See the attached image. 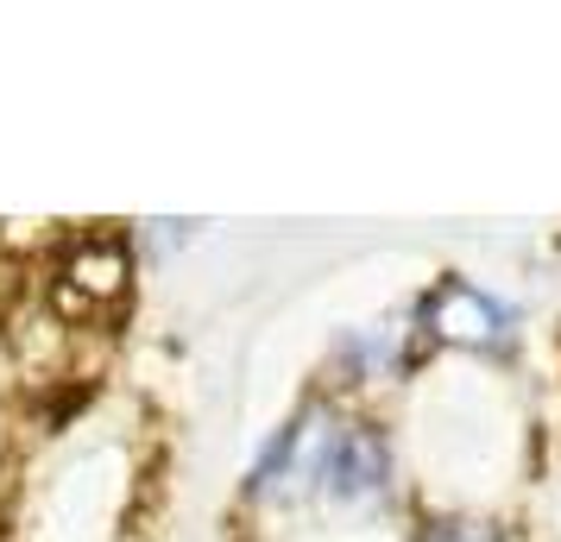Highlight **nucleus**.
Here are the masks:
<instances>
[{"instance_id":"6","label":"nucleus","mask_w":561,"mask_h":542,"mask_svg":"<svg viewBox=\"0 0 561 542\" xmlns=\"http://www.w3.org/2000/svg\"><path fill=\"white\" fill-rule=\"evenodd\" d=\"M416 542H511V530L480 511H423L416 517Z\"/></svg>"},{"instance_id":"5","label":"nucleus","mask_w":561,"mask_h":542,"mask_svg":"<svg viewBox=\"0 0 561 542\" xmlns=\"http://www.w3.org/2000/svg\"><path fill=\"white\" fill-rule=\"evenodd\" d=\"M416 360H423V347H416V335H410V322L404 328H398V322L347 328V335L334 341V354H329V385L322 391L347 397V391H366V385H398V379L416 372Z\"/></svg>"},{"instance_id":"2","label":"nucleus","mask_w":561,"mask_h":542,"mask_svg":"<svg viewBox=\"0 0 561 542\" xmlns=\"http://www.w3.org/2000/svg\"><path fill=\"white\" fill-rule=\"evenodd\" d=\"M410 335L435 354H467V360H511L517 354V310L480 278H435L410 303Z\"/></svg>"},{"instance_id":"7","label":"nucleus","mask_w":561,"mask_h":542,"mask_svg":"<svg viewBox=\"0 0 561 542\" xmlns=\"http://www.w3.org/2000/svg\"><path fill=\"white\" fill-rule=\"evenodd\" d=\"M556 272H561V240H556Z\"/></svg>"},{"instance_id":"3","label":"nucleus","mask_w":561,"mask_h":542,"mask_svg":"<svg viewBox=\"0 0 561 542\" xmlns=\"http://www.w3.org/2000/svg\"><path fill=\"white\" fill-rule=\"evenodd\" d=\"M398 498H404L398 441H391V429H385L379 416L354 411L347 416V429H341V448H334L329 486H322V505H316V511L373 523V517H385Z\"/></svg>"},{"instance_id":"1","label":"nucleus","mask_w":561,"mask_h":542,"mask_svg":"<svg viewBox=\"0 0 561 542\" xmlns=\"http://www.w3.org/2000/svg\"><path fill=\"white\" fill-rule=\"evenodd\" d=\"M347 416H354L347 397H334V391L316 385L272 436L259 441V454L247 461V480H240V498L247 505H265V511L322 505V486H329V466H334V448H341Z\"/></svg>"},{"instance_id":"4","label":"nucleus","mask_w":561,"mask_h":542,"mask_svg":"<svg viewBox=\"0 0 561 542\" xmlns=\"http://www.w3.org/2000/svg\"><path fill=\"white\" fill-rule=\"evenodd\" d=\"M133 240L127 233H77L64 240V253L51 265V310L57 322H95L114 315L133 297Z\"/></svg>"}]
</instances>
